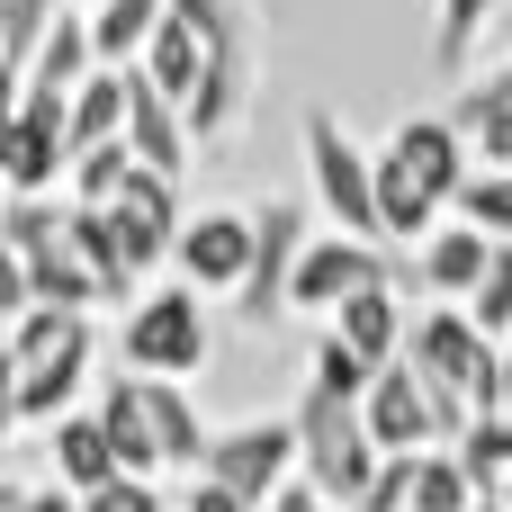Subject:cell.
I'll use <instances>...</instances> for the list:
<instances>
[{
    "instance_id": "cell-14",
    "label": "cell",
    "mask_w": 512,
    "mask_h": 512,
    "mask_svg": "<svg viewBox=\"0 0 512 512\" xmlns=\"http://www.w3.org/2000/svg\"><path fill=\"white\" fill-rule=\"evenodd\" d=\"M126 72H135V63H126ZM126 144H135V162H144V171H162V180H180V171H189V153H198V135H189V108H180V99H162L144 72H135Z\"/></svg>"
},
{
    "instance_id": "cell-35",
    "label": "cell",
    "mask_w": 512,
    "mask_h": 512,
    "mask_svg": "<svg viewBox=\"0 0 512 512\" xmlns=\"http://www.w3.org/2000/svg\"><path fill=\"white\" fill-rule=\"evenodd\" d=\"M18 512H81V495H72V486H27Z\"/></svg>"
},
{
    "instance_id": "cell-27",
    "label": "cell",
    "mask_w": 512,
    "mask_h": 512,
    "mask_svg": "<svg viewBox=\"0 0 512 512\" xmlns=\"http://www.w3.org/2000/svg\"><path fill=\"white\" fill-rule=\"evenodd\" d=\"M315 387H333V396H351V405H360V396L378 387V369H369L342 333H324V342H315Z\"/></svg>"
},
{
    "instance_id": "cell-7",
    "label": "cell",
    "mask_w": 512,
    "mask_h": 512,
    "mask_svg": "<svg viewBox=\"0 0 512 512\" xmlns=\"http://www.w3.org/2000/svg\"><path fill=\"white\" fill-rule=\"evenodd\" d=\"M297 468H306L297 414H270V423H234V432H216L198 477H216V486H234L243 504L270 512V495H288V486H297Z\"/></svg>"
},
{
    "instance_id": "cell-32",
    "label": "cell",
    "mask_w": 512,
    "mask_h": 512,
    "mask_svg": "<svg viewBox=\"0 0 512 512\" xmlns=\"http://www.w3.org/2000/svg\"><path fill=\"white\" fill-rule=\"evenodd\" d=\"M180 512H261V504H243V495H234V486H216V477H189Z\"/></svg>"
},
{
    "instance_id": "cell-23",
    "label": "cell",
    "mask_w": 512,
    "mask_h": 512,
    "mask_svg": "<svg viewBox=\"0 0 512 512\" xmlns=\"http://www.w3.org/2000/svg\"><path fill=\"white\" fill-rule=\"evenodd\" d=\"M477 477L459 468V450H423L414 459V512H477Z\"/></svg>"
},
{
    "instance_id": "cell-13",
    "label": "cell",
    "mask_w": 512,
    "mask_h": 512,
    "mask_svg": "<svg viewBox=\"0 0 512 512\" xmlns=\"http://www.w3.org/2000/svg\"><path fill=\"white\" fill-rule=\"evenodd\" d=\"M90 414L108 423V441H117V459H126V477H153V468H171L162 459V414H153V378H108L99 396H90Z\"/></svg>"
},
{
    "instance_id": "cell-24",
    "label": "cell",
    "mask_w": 512,
    "mask_h": 512,
    "mask_svg": "<svg viewBox=\"0 0 512 512\" xmlns=\"http://www.w3.org/2000/svg\"><path fill=\"white\" fill-rule=\"evenodd\" d=\"M126 180H135V144H99V153H72V207H108Z\"/></svg>"
},
{
    "instance_id": "cell-17",
    "label": "cell",
    "mask_w": 512,
    "mask_h": 512,
    "mask_svg": "<svg viewBox=\"0 0 512 512\" xmlns=\"http://www.w3.org/2000/svg\"><path fill=\"white\" fill-rule=\"evenodd\" d=\"M486 261H495V243H486L477 225H432L423 252H414V270H423V288H432L441 306H468V297L486 288Z\"/></svg>"
},
{
    "instance_id": "cell-18",
    "label": "cell",
    "mask_w": 512,
    "mask_h": 512,
    "mask_svg": "<svg viewBox=\"0 0 512 512\" xmlns=\"http://www.w3.org/2000/svg\"><path fill=\"white\" fill-rule=\"evenodd\" d=\"M45 459H54V486H72V495H99L108 477H126V459H117V441H108V423L90 405L45 432Z\"/></svg>"
},
{
    "instance_id": "cell-19",
    "label": "cell",
    "mask_w": 512,
    "mask_h": 512,
    "mask_svg": "<svg viewBox=\"0 0 512 512\" xmlns=\"http://www.w3.org/2000/svg\"><path fill=\"white\" fill-rule=\"evenodd\" d=\"M450 117H459V135H468V153L486 171H512V63H495L486 81H468Z\"/></svg>"
},
{
    "instance_id": "cell-2",
    "label": "cell",
    "mask_w": 512,
    "mask_h": 512,
    "mask_svg": "<svg viewBox=\"0 0 512 512\" xmlns=\"http://www.w3.org/2000/svg\"><path fill=\"white\" fill-rule=\"evenodd\" d=\"M90 315H63V306H36L9 324V360H18V414L36 432H54L63 414H81V387H90Z\"/></svg>"
},
{
    "instance_id": "cell-22",
    "label": "cell",
    "mask_w": 512,
    "mask_h": 512,
    "mask_svg": "<svg viewBox=\"0 0 512 512\" xmlns=\"http://www.w3.org/2000/svg\"><path fill=\"white\" fill-rule=\"evenodd\" d=\"M90 72H99V45H90V9H63V18L45 27V45H36L27 81H45V90H81Z\"/></svg>"
},
{
    "instance_id": "cell-1",
    "label": "cell",
    "mask_w": 512,
    "mask_h": 512,
    "mask_svg": "<svg viewBox=\"0 0 512 512\" xmlns=\"http://www.w3.org/2000/svg\"><path fill=\"white\" fill-rule=\"evenodd\" d=\"M468 135L459 117H405L387 144H378V225L387 243H423L441 207H459L468 189Z\"/></svg>"
},
{
    "instance_id": "cell-31",
    "label": "cell",
    "mask_w": 512,
    "mask_h": 512,
    "mask_svg": "<svg viewBox=\"0 0 512 512\" xmlns=\"http://www.w3.org/2000/svg\"><path fill=\"white\" fill-rule=\"evenodd\" d=\"M18 315H36V279H27V252L0 243V324H18Z\"/></svg>"
},
{
    "instance_id": "cell-5",
    "label": "cell",
    "mask_w": 512,
    "mask_h": 512,
    "mask_svg": "<svg viewBox=\"0 0 512 512\" xmlns=\"http://www.w3.org/2000/svg\"><path fill=\"white\" fill-rule=\"evenodd\" d=\"M306 180H315V207L333 216V234L387 243V225H378V153H360L333 108H306Z\"/></svg>"
},
{
    "instance_id": "cell-20",
    "label": "cell",
    "mask_w": 512,
    "mask_h": 512,
    "mask_svg": "<svg viewBox=\"0 0 512 512\" xmlns=\"http://www.w3.org/2000/svg\"><path fill=\"white\" fill-rule=\"evenodd\" d=\"M126 108H135V72H90L72 90V153H99V144H126Z\"/></svg>"
},
{
    "instance_id": "cell-11",
    "label": "cell",
    "mask_w": 512,
    "mask_h": 512,
    "mask_svg": "<svg viewBox=\"0 0 512 512\" xmlns=\"http://www.w3.org/2000/svg\"><path fill=\"white\" fill-rule=\"evenodd\" d=\"M99 216L117 225V252H126L135 279L162 270V261L180 252V225H189V216H180V180H162V171H144V162H135V180H126Z\"/></svg>"
},
{
    "instance_id": "cell-12",
    "label": "cell",
    "mask_w": 512,
    "mask_h": 512,
    "mask_svg": "<svg viewBox=\"0 0 512 512\" xmlns=\"http://www.w3.org/2000/svg\"><path fill=\"white\" fill-rule=\"evenodd\" d=\"M360 423H369V441H378L387 459H423V450H441V405H432V387L414 378V360L378 369V387L360 396Z\"/></svg>"
},
{
    "instance_id": "cell-16",
    "label": "cell",
    "mask_w": 512,
    "mask_h": 512,
    "mask_svg": "<svg viewBox=\"0 0 512 512\" xmlns=\"http://www.w3.org/2000/svg\"><path fill=\"white\" fill-rule=\"evenodd\" d=\"M207 63H216V36H207L198 18H180V9H171V18L153 27V45H144V63H135V72H144L162 99H180V108H189V99L207 90Z\"/></svg>"
},
{
    "instance_id": "cell-9",
    "label": "cell",
    "mask_w": 512,
    "mask_h": 512,
    "mask_svg": "<svg viewBox=\"0 0 512 512\" xmlns=\"http://www.w3.org/2000/svg\"><path fill=\"white\" fill-rule=\"evenodd\" d=\"M252 225H261V252H252V279H243V297H234V324H252V333H270L279 315H288V288H297V261H306V207L297 198H270V207H252Z\"/></svg>"
},
{
    "instance_id": "cell-25",
    "label": "cell",
    "mask_w": 512,
    "mask_h": 512,
    "mask_svg": "<svg viewBox=\"0 0 512 512\" xmlns=\"http://www.w3.org/2000/svg\"><path fill=\"white\" fill-rule=\"evenodd\" d=\"M459 225H477L486 243H512V171H477L459 189Z\"/></svg>"
},
{
    "instance_id": "cell-4",
    "label": "cell",
    "mask_w": 512,
    "mask_h": 512,
    "mask_svg": "<svg viewBox=\"0 0 512 512\" xmlns=\"http://www.w3.org/2000/svg\"><path fill=\"white\" fill-rule=\"evenodd\" d=\"M297 441H306V468H297V477H306L333 512L360 504V486H369V477H378V459H387V450L369 441L360 405H351V396H333V387H306V396H297Z\"/></svg>"
},
{
    "instance_id": "cell-33",
    "label": "cell",
    "mask_w": 512,
    "mask_h": 512,
    "mask_svg": "<svg viewBox=\"0 0 512 512\" xmlns=\"http://www.w3.org/2000/svg\"><path fill=\"white\" fill-rule=\"evenodd\" d=\"M18 423H27V414H18V360H9V351H0V441H9V432H18Z\"/></svg>"
},
{
    "instance_id": "cell-30",
    "label": "cell",
    "mask_w": 512,
    "mask_h": 512,
    "mask_svg": "<svg viewBox=\"0 0 512 512\" xmlns=\"http://www.w3.org/2000/svg\"><path fill=\"white\" fill-rule=\"evenodd\" d=\"M81 512H171L153 477H108L99 495H81Z\"/></svg>"
},
{
    "instance_id": "cell-8",
    "label": "cell",
    "mask_w": 512,
    "mask_h": 512,
    "mask_svg": "<svg viewBox=\"0 0 512 512\" xmlns=\"http://www.w3.org/2000/svg\"><path fill=\"white\" fill-rule=\"evenodd\" d=\"M252 252H261V225H252L243 207H198V216L180 225L171 270H180V288H198V297H243Z\"/></svg>"
},
{
    "instance_id": "cell-28",
    "label": "cell",
    "mask_w": 512,
    "mask_h": 512,
    "mask_svg": "<svg viewBox=\"0 0 512 512\" xmlns=\"http://www.w3.org/2000/svg\"><path fill=\"white\" fill-rule=\"evenodd\" d=\"M468 315H477V324H486L495 342L512 333V243H495V261H486V288L468 297Z\"/></svg>"
},
{
    "instance_id": "cell-15",
    "label": "cell",
    "mask_w": 512,
    "mask_h": 512,
    "mask_svg": "<svg viewBox=\"0 0 512 512\" xmlns=\"http://www.w3.org/2000/svg\"><path fill=\"white\" fill-rule=\"evenodd\" d=\"M324 333H342L369 369H396L405 360V342H414V315H405V297H396V279H378V288H360V297H342V315L324 324Z\"/></svg>"
},
{
    "instance_id": "cell-10",
    "label": "cell",
    "mask_w": 512,
    "mask_h": 512,
    "mask_svg": "<svg viewBox=\"0 0 512 512\" xmlns=\"http://www.w3.org/2000/svg\"><path fill=\"white\" fill-rule=\"evenodd\" d=\"M396 279V252L387 243H360V234H315L306 261H297V288H288V315H342V297Z\"/></svg>"
},
{
    "instance_id": "cell-34",
    "label": "cell",
    "mask_w": 512,
    "mask_h": 512,
    "mask_svg": "<svg viewBox=\"0 0 512 512\" xmlns=\"http://www.w3.org/2000/svg\"><path fill=\"white\" fill-rule=\"evenodd\" d=\"M18 99H27V72L0 63V144H9V126H18Z\"/></svg>"
},
{
    "instance_id": "cell-29",
    "label": "cell",
    "mask_w": 512,
    "mask_h": 512,
    "mask_svg": "<svg viewBox=\"0 0 512 512\" xmlns=\"http://www.w3.org/2000/svg\"><path fill=\"white\" fill-rule=\"evenodd\" d=\"M486 18H495V0H441V36H432V54L459 63V54L486 36Z\"/></svg>"
},
{
    "instance_id": "cell-37",
    "label": "cell",
    "mask_w": 512,
    "mask_h": 512,
    "mask_svg": "<svg viewBox=\"0 0 512 512\" xmlns=\"http://www.w3.org/2000/svg\"><path fill=\"white\" fill-rule=\"evenodd\" d=\"M495 414H512V351H504V396H495Z\"/></svg>"
},
{
    "instance_id": "cell-38",
    "label": "cell",
    "mask_w": 512,
    "mask_h": 512,
    "mask_svg": "<svg viewBox=\"0 0 512 512\" xmlns=\"http://www.w3.org/2000/svg\"><path fill=\"white\" fill-rule=\"evenodd\" d=\"M477 512H512V504H504V495H486V504H477Z\"/></svg>"
},
{
    "instance_id": "cell-26",
    "label": "cell",
    "mask_w": 512,
    "mask_h": 512,
    "mask_svg": "<svg viewBox=\"0 0 512 512\" xmlns=\"http://www.w3.org/2000/svg\"><path fill=\"white\" fill-rule=\"evenodd\" d=\"M54 18H63V9H54V0H0V63H18V72H27V63H36V45H45V27H54Z\"/></svg>"
},
{
    "instance_id": "cell-3",
    "label": "cell",
    "mask_w": 512,
    "mask_h": 512,
    "mask_svg": "<svg viewBox=\"0 0 512 512\" xmlns=\"http://www.w3.org/2000/svg\"><path fill=\"white\" fill-rule=\"evenodd\" d=\"M207 360H216V324H207V297L198 288H153V297H135L126 306V324H117V369L126 378H171V387H189V378H207Z\"/></svg>"
},
{
    "instance_id": "cell-6",
    "label": "cell",
    "mask_w": 512,
    "mask_h": 512,
    "mask_svg": "<svg viewBox=\"0 0 512 512\" xmlns=\"http://www.w3.org/2000/svg\"><path fill=\"white\" fill-rule=\"evenodd\" d=\"M54 180H72V90L27 81L18 126L0 144V189L9 198H54Z\"/></svg>"
},
{
    "instance_id": "cell-40",
    "label": "cell",
    "mask_w": 512,
    "mask_h": 512,
    "mask_svg": "<svg viewBox=\"0 0 512 512\" xmlns=\"http://www.w3.org/2000/svg\"><path fill=\"white\" fill-rule=\"evenodd\" d=\"M504 504H512V486H504Z\"/></svg>"
},
{
    "instance_id": "cell-39",
    "label": "cell",
    "mask_w": 512,
    "mask_h": 512,
    "mask_svg": "<svg viewBox=\"0 0 512 512\" xmlns=\"http://www.w3.org/2000/svg\"><path fill=\"white\" fill-rule=\"evenodd\" d=\"M0 351H9V324H0Z\"/></svg>"
},
{
    "instance_id": "cell-36",
    "label": "cell",
    "mask_w": 512,
    "mask_h": 512,
    "mask_svg": "<svg viewBox=\"0 0 512 512\" xmlns=\"http://www.w3.org/2000/svg\"><path fill=\"white\" fill-rule=\"evenodd\" d=\"M27 504V486H9V477H0V512H18Z\"/></svg>"
},
{
    "instance_id": "cell-21",
    "label": "cell",
    "mask_w": 512,
    "mask_h": 512,
    "mask_svg": "<svg viewBox=\"0 0 512 512\" xmlns=\"http://www.w3.org/2000/svg\"><path fill=\"white\" fill-rule=\"evenodd\" d=\"M162 18H171V0H99V9H90V45H99V63H108V72L144 63V45H153Z\"/></svg>"
}]
</instances>
